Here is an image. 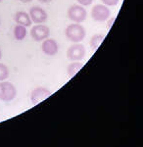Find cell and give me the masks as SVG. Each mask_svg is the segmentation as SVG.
I'll use <instances>...</instances> for the list:
<instances>
[{
    "instance_id": "1",
    "label": "cell",
    "mask_w": 143,
    "mask_h": 147,
    "mask_svg": "<svg viewBox=\"0 0 143 147\" xmlns=\"http://www.w3.org/2000/svg\"><path fill=\"white\" fill-rule=\"evenodd\" d=\"M66 36L72 42H80L84 39L85 37V30L82 25L78 23L72 24L68 26L65 30Z\"/></svg>"
},
{
    "instance_id": "2",
    "label": "cell",
    "mask_w": 143,
    "mask_h": 147,
    "mask_svg": "<svg viewBox=\"0 0 143 147\" xmlns=\"http://www.w3.org/2000/svg\"><path fill=\"white\" fill-rule=\"evenodd\" d=\"M17 95V89L11 82H0V100L4 102H10L15 99Z\"/></svg>"
},
{
    "instance_id": "3",
    "label": "cell",
    "mask_w": 143,
    "mask_h": 147,
    "mask_svg": "<svg viewBox=\"0 0 143 147\" xmlns=\"http://www.w3.org/2000/svg\"><path fill=\"white\" fill-rule=\"evenodd\" d=\"M87 16L86 10L82 5H72L68 9V17L75 23H82L85 21Z\"/></svg>"
},
{
    "instance_id": "4",
    "label": "cell",
    "mask_w": 143,
    "mask_h": 147,
    "mask_svg": "<svg viewBox=\"0 0 143 147\" xmlns=\"http://www.w3.org/2000/svg\"><path fill=\"white\" fill-rule=\"evenodd\" d=\"M111 11L106 5H95L91 10V17L97 22H105L109 19Z\"/></svg>"
},
{
    "instance_id": "5",
    "label": "cell",
    "mask_w": 143,
    "mask_h": 147,
    "mask_svg": "<svg viewBox=\"0 0 143 147\" xmlns=\"http://www.w3.org/2000/svg\"><path fill=\"white\" fill-rule=\"evenodd\" d=\"M86 50L82 44H73L67 51V57L71 61H80L84 58Z\"/></svg>"
},
{
    "instance_id": "6",
    "label": "cell",
    "mask_w": 143,
    "mask_h": 147,
    "mask_svg": "<svg viewBox=\"0 0 143 147\" xmlns=\"http://www.w3.org/2000/svg\"><path fill=\"white\" fill-rule=\"evenodd\" d=\"M49 28L44 25H41V24H36L30 30V36L35 41H42V40L46 39L49 36Z\"/></svg>"
},
{
    "instance_id": "7",
    "label": "cell",
    "mask_w": 143,
    "mask_h": 147,
    "mask_svg": "<svg viewBox=\"0 0 143 147\" xmlns=\"http://www.w3.org/2000/svg\"><path fill=\"white\" fill-rule=\"evenodd\" d=\"M30 17L32 21L35 24H42L45 23L48 19V15H47L46 11L43 8L38 6H33L30 9Z\"/></svg>"
},
{
    "instance_id": "8",
    "label": "cell",
    "mask_w": 143,
    "mask_h": 147,
    "mask_svg": "<svg viewBox=\"0 0 143 147\" xmlns=\"http://www.w3.org/2000/svg\"><path fill=\"white\" fill-rule=\"evenodd\" d=\"M51 91L45 87H36L35 89H33L32 94H30V100H32L33 105H36V104L47 99L49 96H51Z\"/></svg>"
},
{
    "instance_id": "9",
    "label": "cell",
    "mask_w": 143,
    "mask_h": 147,
    "mask_svg": "<svg viewBox=\"0 0 143 147\" xmlns=\"http://www.w3.org/2000/svg\"><path fill=\"white\" fill-rule=\"evenodd\" d=\"M41 49L46 55L54 56L58 53L59 46L56 40H54L52 38H48V39L46 38V39H44L43 43H42Z\"/></svg>"
},
{
    "instance_id": "10",
    "label": "cell",
    "mask_w": 143,
    "mask_h": 147,
    "mask_svg": "<svg viewBox=\"0 0 143 147\" xmlns=\"http://www.w3.org/2000/svg\"><path fill=\"white\" fill-rule=\"evenodd\" d=\"M14 20L15 22L18 24V25L24 26V27H30L32 25V19H30V15L26 12H18V13L15 14V17H14Z\"/></svg>"
},
{
    "instance_id": "11",
    "label": "cell",
    "mask_w": 143,
    "mask_h": 147,
    "mask_svg": "<svg viewBox=\"0 0 143 147\" xmlns=\"http://www.w3.org/2000/svg\"><path fill=\"white\" fill-rule=\"evenodd\" d=\"M14 36L17 40H23L27 36V28L24 26L17 25L14 28Z\"/></svg>"
},
{
    "instance_id": "12",
    "label": "cell",
    "mask_w": 143,
    "mask_h": 147,
    "mask_svg": "<svg viewBox=\"0 0 143 147\" xmlns=\"http://www.w3.org/2000/svg\"><path fill=\"white\" fill-rule=\"evenodd\" d=\"M83 67V64L80 63V61H75L74 63H72L69 65L68 67V75L69 77L72 78L77 74L78 71L82 70V68Z\"/></svg>"
},
{
    "instance_id": "13",
    "label": "cell",
    "mask_w": 143,
    "mask_h": 147,
    "mask_svg": "<svg viewBox=\"0 0 143 147\" xmlns=\"http://www.w3.org/2000/svg\"><path fill=\"white\" fill-rule=\"evenodd\" d=\"M104 37H105V34H94L93 36L91 37V39H90V47H91L93 50H96L100 44H101V42L103 41Z\"/></svg>"
},
{
    "instance_id": "14",
    "label": "cell",
    "mask_w": 143,
    "mask_h": 147,
    "mask_svg": "<svg viewBox=\"0 0 143 147\" xmlns=\"http://www.w3.org/2000/svg\"><path fill=\"white\" fill-rule=\"evenodd\" d=\"M9 77V69L6 65L0 63V82L5 80Z\"/></svg>"
},
{
    "instance_id": "15",
    "label": "cell",
    "mask_w": 143,
    "mask_h": 147,
    "mask_svg": "<svg viewBox=\"0 0 143 147\" xmlns=\"http://www.w3.org/2000/svg\"><path fill=\"white\" fill-rule=\"evenodd\" d=\"M104 5L106 6H115L119 3L120 0H101Z\"/></svg>"
},
{
    "instance_id": "16",
    "label": "cell",
    "mask_w": 143,
    "mask_h": 147,
    "mask_svg": "<svg viewBox=\"0 0 143 147\" xmlns=\"http://www.w3.org/2000/svg\"><path fill=\"white\" fill-rule=\"evenodd\" d=\"M77 1L82 6H89V5H91V4H92L93 0H77Z\"/></svg>"
},
{
    "instance_id": "17",
    "label": "cell",
    "mask_w": 143,
    "mask_h": 147,
    "mask_svg": "<svg viewBox=\"0 0 143 147\" xmlns=\"http://www.w3.org/2000/svg\"><path fill=\"white\" fill-rule=\"evenodd\" d=\"M39 2H41V3H48V2H51L52 0H38Z\"/></svg>"
},
{
    "instance_id": "18",
    "label": "cell",
    "mask_w": 143,
    "mask_h": 147,
    "mask_svg": "<svg viewBox=\"0 0 143 147\" xmlns=\"http://www.w3.org/2000/svg\"><path fill=\"white\" fill-rule=\"evenodd\" d=\"M114 21H115V18H112L111 20H110V24L108 23V27H109V28L111 27V25H112V24H113V22H114Z\"/></svg>"
},
{
    "instance_id": "19",
    "label": "cell",
    "mask_w": 143,
    "mask_h": 147,
    "mask_svg": "<svg viewBox=\"0 0 143 147\" xmlns=\"http://www.w3.org/2000/svg\"><path fill=\"white\" fill-rule=\"evenodd\" d=\"M19 1L23 2V3H28V2H32V0H19Z\"/></svg>"
},
{
    "instance_id": "20",
    "label": "cell",
    "mask_w": 143,
    "mask_h": 147,
    "mask_svg": "<svg viewBox=\"0 0 143 147\" xmlns=\"http://www.w3.org/2000/svg\"><path fill=\"white\" fill-rule=\"evenodd\" d=\"M2 57V51H1V48H0V59H1Z\"/></svg>"
},
{
    "instance_id": "21",
    "label": "cell",
    "mask_w": 143,
    "mask_h": 147,
    "mask_svg": "<svg viewBox=\"0 0 143 147\" xmlns=\"http://www.w3.org/2000/svg\"><path fill=\"white\" fill-rule=\"evenodd\" d=\"M1 1H2V0H0V2H1Z\"/></svg>"
},
{
    "instance_id": "22",
    "label": "cell",
    "mask_w": 143,
    "mask_h": 147,
    "mask_svg": "<svg viewBox=\"0 0 143 147\" xmlns=\"http://www.w3.org/2000/svg\"><path fill=\"white\" fill-rule=\"evenodd\" d=\"M0 24H1V22H0Z\"/></svg>"
}]
</instances>
